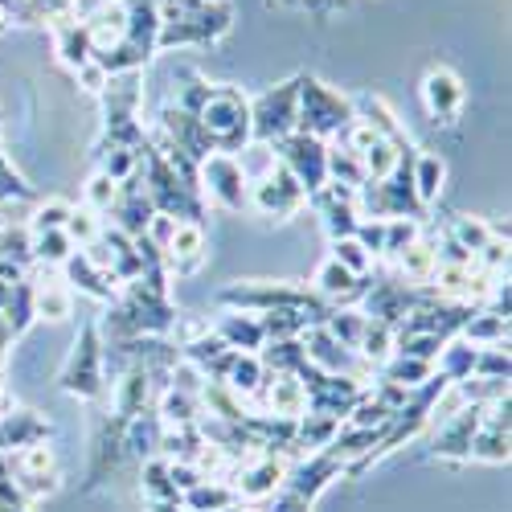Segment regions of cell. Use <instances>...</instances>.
Instances as JSON below:
<instances>
[{
    "label": "cell",
    "mask_w": 512,
    "mask_h": 512,
    "mask_svg": "<svg viewBox=\"0 0 512 512\" xmlns=\"http://www.w3.org/2000/svg\"><path fill=\"white\" fill-rule=\"evenodd\" d=\"M295 103H300V78L279 82L275 91L250 103V140L279 144L295 132Z\"/></svg>",
    "instance_id": "obj_4"
},
{
    "label": "cell",
    "mask_w": 512,
    "mask_h": 512,
    "mask_svg": "<svg viewBox=\"0 0 512 512\" xmlns=\"http://www.w3.org/2000/svg\"><path fill=\"white\" fill-rule=\"evenodd\" d=\"M390 353H394V328L365 316V332L357 340V357L377 369V365H390Z\"/></svg>",
    "instance_id": "obj_22"
},
{
    "label": "cell",
    "mask_w": 512,
    "mask_h": 512,
    "mask_svg": "<svg viewBox=\"0 0 512 512\" xmlns=\"http://www.w3.org/2000/svg\"><path fill=\"white\" fill-rule=\"evenodd\" d=\"M66 238L74 242V246H91L99 234H103V222H99V213L95 209H87V205H82V209H70V218H66Z\"/></svg>",
    "instance_id": "obj_28"
},
{
    "label": "cell",
    "mask_w": 512,
    "mask_h": 512,
    "mask_svg": "<svg viewBox=\"0 0 512 512\" xmlns=\"http://www.w3.org/2000/svg\"><path fill=\"white\" fill-rule=\"evenodd\" d=\"M447 238H451L463 254H472V259H476V250H484V246L496 238V226H488V222H480V218H459Z\"/></svg>",
    "instance_id": "obj_25"
},
{
    "label": "cell",
    "mask_w": 512,
    "mask_h": 512,
    "mask_svg": "<svg viewBox=\"0 0 512 512\" xmlns=\"http://www.w3.org/2000/svg\"><path fill=\"white\" fill-rule=\"evenodd\" d=\"M332 259L345 267V271H353V275H361L365 279V271L373 267V254L357 242V238H332Z\"/></svg>",
    "instance_id": "obj_30"
},
{
    "label": "cell",
    "mask_w": 512,
    "mask_h": 512,
    "mask_svg": "<svg viewBox=\"0 0 512 512\" xmlns=\"http://www.w3.org/2000/svg\"><path fill=\"white\" fill-rule=\"evenodd\" d=\"M119 201V181H111L107 173H95L91 185H87V209L95 213H111Z\"/></svg>",
    "instance_id": "obj_33"
},
{
    "label": "cell",
    "mask_w": 512,
    "mask_h": 512,
    "mask_svg": "<svg viewBox=\"0 0 512 512\" xmlns=\"http://www.w3.org/2000/svg\"><path fill=\"white\" fill-rule=\"evenodd\" d=\"M181 504L189 512H230L238 504V492H234V484H209V480H201L197 488L181 492Z\"/></svg>",
    "instance_id": "obj_20"
},
{
    "label": "cell",
    "mask_w": 512,
    "mask_h": 512,
    "mask_svg": "<svg viewBox=\"0 0 512 512\" xmlns=\"http://www.w3.org/2000/svg\"><path fill=\"white\" fill-rule=\"evenodd\" d=\"M283 480H287V467L275 455H259V459L242 463V480L234 484V492H238V500L242 496L246 500H267V496H275V488Z\"/></svg>",
    "instance_id": "obj_12"
},
{
    "label": "cell",
    "mask_w": 512,
    "mask_h": 512,
    "mask_svg": "<svg viewBox=\"0 0 512 512\" xmlns=\"http://www.w3.org/2000/svg\"><path fill=\"white\" fill-rule=\"evenodd\" d=\"M197 123L213 152H242L250 144V103L234 87H213L197 111Z\"/></svg>",
    "instance_id": "obj_1"
},
{
    "label": "cell",
    "mask_w": 512,
    "mask_h": 512,
    "mask_svg": "<svg viewBox=\"0 0 512 512\" xmlns=\"http://www.w3.org/2000/svg\"><path fill=\"white\" fill-rule=\"evenodd\" d=\"M74 78H78V87L87 91V95H103L107 87H111V74L91 58V62H82L78 70H74Z\"/></svg>",
    "instance_id": "obj_34"
},
{
    "label": "cell",
    "mask_w": 512,
    "mask_h": 512,
    "mask_svg": "<svg viewBox=\"0 0 512 512\" xmlns=\"http://www.w3.org/2000/svg\"><path fill=\"white\" fill-rule=\"evenodd\" d=\"M144 492L156 500H181V492L173 488V480H168V463H160V459L144 463Z\"/></svg>",
    "instance_id": "obj_32"
},
{
    "label": "cell",
    "mask_w": 512,
    "mask_h": 512,
    "mask_svg": "<svg viewBox=\"0 0 512 512\" xmlns=\"http://www.w3.org/2000/svg\"><path fill=\"white\" fill-rule=\"evenodd\" d=\"M463 99H467V91H463V78L455 70H447V66L426 70V78H422V103H426V111H431L435 123L451 127L459 119V111H463Z\"/></svg>",
    "instance_id": "obj_9"
},
{
    "label": "cell",
    "mask_w": 512,
    "mask_h": 512,
    "mask_svg": "<svg viewBox=\"0 0 512 512\" xmlns=\"http://www.w3.org/2000/svg\"><path fill=\"white\" fill-rule=\"evenodd\" d=\"M349 99H340L332 87H324L320 78H300V103H295V132L304 136H340L353 123Z\"/></svg>",
    "instance_id": "obj_2"
},
{
    "label": "cell",
    "mask_w": 512,
    "mask_h": 512,
    "mask_svg": "<svg viewBox=\"0 0 512 512\" xmlns=\"http://www.w3.org/2000/svg\"><path fill=\"white\" fill-rule=\"evenodd\" d=\"M320 324H324L345 349L357 353V340H361V332H365V312H328Z\"/></svg>",
    "instance_id": "obj_27"
},
{
    "label": "cell",
    "mask_w": 512,
    "mask_h": 512,
    "mask_svg": "<svg viewBox=\"0 0 512 512\" xmlns=\"http://www.w3.org/2000/svg\"><path fill=\"white\" fill-rule=\"evenodd\" d=\"M459 336L476 349H492V345H504L508 340V320L496 312H472V320L459 328Z\"/></svg>",
    "instance_id": "obj_21"
},
{
    "label": "cell",
    "mask_w": 512,
    "mask_h": 512,
    "mask_svg": "<svg viewBox=\"0 0 512 512\" xmlns=\"http://www.w3.org/2000/svg\"><path fill=\"white\" fill-rule=\"evenodd\" d=\"M0 512H25V508H13V504H5V500H0Z\"/></svg>",
    "instance_id": "obj_36"
},
{
    "label": "cell",
    "mask_w": 512,
    "mask_h": 512,
    "mask_svg": "<svg viewBox=\"0 0 512 512\" xmlns=\"http://www.w3.org/2000/svg\"><path fill=\"white\" fill-rule=\"evenodd\" d=\"M62 390L74 394V398H99L107 377H103V340H99V324H87L74 340V353L62 369Z\"/></svg>",
    "instance_id": "obj_5"
},
{
    "label": "cell",
    "mask_w": 512,
    "mask_h": 512,
    "mask_svg": "<svg viewBox=\"0 0 512 512\" xmlns=\"http://www.w3.org/2000/svg\"><path fill=\"white\" fill-rule=\"evenodd\" d=\"M467 459H480V463H508V431H488L480 426L476 439H472V455Z\"/></svg>",
    "instance_id": "obj_29"
},
{
    "label": "cell",
    "mask_w": 512,
    "mask_h": 512,
    "mask_svg": "<svg viewBox=\"0 0 512 512\" xmlns=\"http://www.w3.org/2000/svg\"><path fill=\"white\" fill-rule=\"evenodd\" d=\"M443 181H447V164H443V156H435V152H418V156H414V168H410V189H414V197H418L422 209L439 201Z\"/></svg>",
    "instance_id": "obj_14"
},
{
    "label": "cell",
    "mask_w": 512,
    "mask_h": 512,
    "mask_svg": "<svg viewBox=\"0 0 512 512\" xmlns=\"http://www.w3.org/2000/svg\"><path fill=\"white\" fill-rule=\"evenodd\" d=\"M222 304H234V308H242V312H275V308H304V312H316L320 320L328 316L308 291H300V287H291V283H234V287H226L222 295H218Z\"/></svg>",
    "instance_id": "obj_6"
},
{
    "label": "cell",
    "mask_w": 512,
    "mask_h": 512,
    "mask_svg": "<svg viewBox=\"0 0 512 512\" xmlns=\"http://www.w3.org/2000/svg\"><path fill=\"white\" fill-rule=\"evenodd\" d=\"M29 250H33V263H46V267H62L70 254L78 250L70 238H66V230H46V234H33V242H29Z\"/></svg>",
    "instance_id": "obj_23"
},
{
    "label": "cell",
    "mask_w": 512,
    "mask_h": 512,
    "mask_svg": "<svg viewBox=\"0 0 512 512\" xmlns=\"http://www.w3.org/2000/svg\"><path fill=\"white\" fill-rule=\"evenodd\" d=\"M13 21H17V17H13V9L5 5V0H0V33H9V29H13Z\"/></svg>",
    "instance_id": "obj_35"
},
{
    "label": "cell",
    "mask_w": 512,
    "mask_h": 512,
    "mask_svg": "<svg viewBox=\"0 0 512 512\" xmlns=\"http://www.w3.org/2000/svg\"><path fill=\"white\" fill-rule=\"evenodd\" d=\"M279 160L287 164V173L304 185L308 197L328 185V148H324V140L291 132L287 140H279Z\"/></svg>",
    "instance_id": "obj_8"
},
{
    "label": "cell",
    "mask_w": 512,
    "mask_h": 512,
    "mask_svg": "<svg viewBox=\"0 0 512 512\" xmlns=\"http://www.w3.org/2000/svg\"><path fill=\"white\" fill-rule=\"evenodd\" d=\"M50 435V422L37 418L33 410H13V414H0V451L5 447H29V443H46Z\"/></svg>",
    "instance_id": "obj_13"
},
{
    "label": "cell",
    "mask_w": 512,
    "mask_h": 512,
    "mask_svg": "<svg viewBox=\"0 0 512 512\" xmlns=\"http://www.w3.org/2000/svg\"><path fill=\"white\" fill-rule=\"evenodd\" d=\"M230 349H238V353H254V349H263V324H259V316H250V312H230V316H222V324L213 328Z\"/></svg>",
    "instance_id": "obj_16"
},
{
    "label": "cell",
    "mask_w": 512,
    "mask_h": 512,
    "mask_svg": "<svg viewBox=\"0 0 512 512\" xmlns=\"http://www.w3.org/2000/svg\"><path fill=\"white\" fill-rule=\"evenodd\" d=\"M398 267H402V275L410 279V283H431V275H435V267H439V246L435 242H426V238H414V242H406L398 254Z\"/></svg>",
    "instance_id": "obj_18"
},
{
    "label": "cell",
    "mask_w": 512,
    "mask_h": 512,
    "mask_svg": "<svg viewBox=\"0 0 512 512\" xmlns=\"http://www.w3.org/2000/svg\"><path fill=\"white\" fill-rule=\"evenodd\" d=\"M431 377H435V365H431V361L398 357L394 365H386V381H394V386H402V390H418V386H426Z\"/></svg>",
    "instance_id": "obj_26"
},
{
    "label": "cell",
    "mask_w": 512,
    "mask_h": 512,
    "mask_svg": "<svg viewBox=\"0 0 512 512\" xmlns=\"http://www.w3.org/2000/svg\"><path fill=\"white\" fill-rule=\"evenodd\" d=\"M164 259H168V267L177 271V279L197 275L201 263H205V230H201V222L177 218L173 234H168V246H164Z\"/></svg>",
    "instance_id": "obj_11"
},
{
    "label": "cell",
    "mask_w": 512,
    "mask_h": 512,
    "mask_svg": "<svg viewBox=\"0 0 512 512\" xmlns=\"http://www.w3.org/2000/svg\"><path fill=\"white\" fill-rule=\"evenodd\" d=\"M201 5H226V0H201Z\"/></svg>",
    "instance_id": "obj_37"
},
{
    "label": "cell",
    "mask_w": 512,
    "mask_h": 512,
    "mask_svg": "<svg viewBox=\"0 0 512 512\" xmlns=\"http://www.w3.org/2000/svg\"><path fill=\"white\" fill-rule=\"evenodd\" d=\"M160 418H164L168 426H197V418H201V402H197V394L164 390V398H160Z\"/></svg>",
    "instance_id": "obj_24"
},
{
    "label": "cell",
    "mask_w": 512,
    "mask_h": 512,
    "mask_svg": "<svg viewBox=\"0 0 512 512\" xmlns=\"http://www.w3.org/2000/svg\"><path fill=\"white\" fill-rule=\"evenodd\" d=\"M480 410L484 406H459L455 414H447L435 431V455L439 459H467L472 455V439L480 431Z\"/></svg>",
    "instance_id": "obj_10"
},
{
    "label": "cell",
    "mask_w": 512,
    "mask_h": 512,
    "mask_svg": "<svg viewBox=\"0 0 512 512\" xmlns=\"http://www.w3.org/2000/svg\"><path fill=\"white\" fill-rule=\"evenodd\" d=\"M316 287H320V295H328V300H336V304L361 300V295L369 291V283H365L361 275L345 271V267H340L336 259H328V263L316 271Z\"/></svg>",
    "instance_id": "obj_15"
},
{
    "label": "cell",
    "mask_w": 512,
    "mask_h": 512,
    "mask_svg": "<svg viewBox=\"0 0 512 512\" xmlns=\"http://www.w3.org/2000/svg\"><path fill=\"white\" fill-rule=\"evenodd\" d=\"M29 287H33V316L37 320H50V324L70 320V312H74L70 287H62V283H29Z\"/></svg>",
    "instance_id": "obj_19"
},
{
    "label": "cell",
    "mask_w": 512,
    "mask_h": 512,
    "mask_svg": "<svg viewBox=\"0 0 512 512\" xmlns=\"http://www.w3.org/2000/svg\"><path fill=\"white\" fill-rule=\"evenodd\" d=\"M197 185L205 189V197L213 205H222L230 213H238L246 205V193H250V181L242 173L238 156L230 152H209L201 164H197Z\"/></svg>",
    "instance_id": "obj_7"
},
{
    "label": "cell",
    "mask_w": 512,
    "mask_h": 512,
    "mask_svg": "<svg viewBox=\"0 0 512 512\" xmlns=\"http://www.w3.org/2000/svg\"><path fill=\"white\" fill-rule=\"evenodd\" d=\"M62 267H66V279H70L74 287H82L87 295H95V300H111V295H115V279H111L107 271H99L82 250H74Z\"/></svg>",
    "instance_id": "obj_17"
},
{
    "label": "cell",
    "mask_w": 512,
    "mask_h": 512,
    "mask_svg": "<svg viewBox=\"0 0 512 512\" xmlns=\"http://www.w3.org/2000/svg\"><path fill=\"white\" fill-rule=\"evenodd\" d=\"M246 205H250L254 213H263V218L287 222V218H295V213H300V209L308 205V193H304V185H300V181H295V177L287 173V164L275 156V164L267 168V173H263L259 181H250Z\"/></svg>",
    "instance_id": "obj_3"
},
{
    "label": "cell",
    "mask_w": 512,
    "mask_h": 512,
    "mask_svg": "<svg viewBox=\"0 0 512 512\" xmlns=\"http://www.w3.org/2000/svg\"><path fill=\"white\" fill-rule=\"evenodd\" d=\"M70 201H46V205H37L33 209V222L25 226L29 234H46V230H62L66 226V218H70Z\"/></svg>",
    "instance_id": "obj_31"
}]
</instances>
